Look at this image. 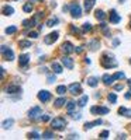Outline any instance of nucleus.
Listing matches in <instances>:
<instances>
[{
    "instance_id": "nucleus-1",
    "label": "nucleus",
    "mask_w": 131,
    "mask_h": 140,
    "mask_svg": "<svg viewBox=\"0 0 131 140\" xmlns=\"http://www.w3.org/2000/svg\"><path fill=\"white\" fill-rule=\"evenodd\" d=\"M51 128L54 130H64L66 128V119L62 118V116H57L51 121Z\"/></svg>"
},
{
    "instance_id": "nucleus-2",
    "label": "nucleus",
    "mask_w": 131,
    "mask_h": 140,
    "mask_svg": "<svg viewBox=\"0 0 131 140\" xmlns=\"http://www.w3.org/2000/svg\"><path fill=\"white\" fill-rule=\"evenodd\" d=\"M102 64H103V67H106V69H110V67H116L117 62L113 59V56H109V53H106V55L102 56Z\"/></svg>"
},
{
    "instance_id": "nucleus-3",
    "label": "nucleus",
    "mask_w": 131,
    "mask_h": 140,
    "mask_svg": "<svg viewBox=\"0 0 131 140\" xmlns=\"http://www.w3.org/2000/svg\"><path fill=\"white\" fill-rule=\"evenodd\" d=\"M69 11H71V16L73 17V18H79V17L82 16V9H80V6H79L78 3H72Z\"/></svg>"
},
{
    "instance_id": "nucleus-4",
    "label": "nucleus",
    "mask_w": 131,
    "mask_h": 140,
    "mask_svg": "<svg viewBox=\"0 0 131 140\" xmlns=\"http://www.w3.org/2000/svg\"><path fill=\"white\" fill-rule=\"evenodd\" d=\"M61 49H62V52H64L65 55H71V53H73V52H75V46L72 45L69 41H66V42L62 43Z\"/></svg>"
},
{
    "instance_id": "nucleus-5",
    "label": "nucleus",
    "mask_w": 131,
    "mask_h": 140,
    "mask_svg": "<svg viewBox=\"0 0 131 140\" xmlns=\"http://www.w3.org/2000/svg\"><path fill=\"white\" fill-rule=\"evenodd\" d=\"M58 35H59V34H58L57 31H54V32L48 34V35L45 36V38H44V42H45L47 45H51V43H54L55 41L58 39Z\"/></svg>"
},
{
    "instance_id": "nucleus-6",
    "label": "nucleus",
    "mask_w": 131,
    "mask_h": 140,
    "mask_svg": "<svg viewBox=\"0 0 131 140\" xmlns=\"http://www.w3.org/2000/svg\"><path fill=\"white\" fill-rule=\"evenodd\" d=\"M69 93L72 95H79L82 93V87H80V84L79 83H72L71 86H69Z\"/></svg>"
},
{
    "instance_id": "nucleus-7",
    "label": "nucleus",
    "mask_w": 131,
    "mask_h": 140,
    "mask_svg": "<svg viewBox=\"0 0 131 140\" xmlns=\"http://www.w3.org/2000/svg\"><path fill=\"white\" fill-rule=\"evenodd\" d=\"M41 114H42V111H41V107H34V108L30 109L28 116H30V119H35V118H38Z\"/></svg>"
},
{
    "instance_id": "nucleus-8",
    "label": "nucleus",
    "mask_w": 131,
    "mask_h": 140,
    "mask_svg": "<svg viewBox=\"0 0 131 140\" xmlns=\"http://www.w3.org/2000/svg\"><path fill=\"white\" fill-rule=\"evenodd\" d=\"M38 100L41 102H48L51 100V93H49V91H47V90L40 91V93H38Z\"/></svg>"
},
{
    "instance_id": "nucleus-9",
    "label": "nucleus",
    "mask_w": 131,
    "mask_h": 140,
    "mask_svg": "<svg viewBox=\"0 0 131 140\" xmlns=\"http://www.w3.org/2000/svg\"><path fill=\"white\" fill-rule=\"evenodd\" d=\"M90 112L92 114H97V115H106V114H109V108H106V107H93L90 109Z\"/></svg>"
},
{
    "instance_id": "nucleus-10",
    "label": "nucleus",
    "mask_w": 131,
    "mask_h": 140,
    "mask_svg": "<svg viewBox=\"0 0 131 140\" xmlns=\"http://www.w3.org/2000/svg\"><path fill=\"white\" fill-rule=\"evenodd\" d=\"M62 64H64L66 69L72 70V69H73V59L69 57V56H64V57H62Z\"/></svg>"
},
{
    "instance_id": "nucleus-11",
    "label": "nucleus",
    "mask_w": 131,
    "mask_h": 140,
    "mask_svg": "<svg viewBox=\"0 0 131 140\" xmlns=\"http://www.w3.org/2000/svg\"><path fill=\"white\" fill-rule=\"evenodd\" d=\"M109 20H110V23L117 24V23H120V21H121V17H120L118 14H117V11H116V10H111V11H110V16H109Z\"/></svg>"
},
{
    "instance_id": "nucleus-12",
    "label": "nucleus",
    "mask_w": 131,
    "mask_h": 140,
    "mask_svg": "<svg viewBox=\"0 0 131 140\" xmlns=\"http://www.w3.org/2000/svg\"><path fill=\"white\" fill-rule=\"evenodd\" d=\"M28 62H30V55H21V56H20V59H18V64L21 67H26L27 64H28Z\"/></svg>"
},
{
    "instance_id": "nucleus-13",
    "label": "nucleus",
    "mask_w": 131,
    "mask_h": 140,
    "mask_svg": "<svg viewBox=\"0 0 131 140\" xmlns=\"http://www.w3.org/2000/svg\"><path fill=\"white\" fill-rule=\"evenodd\" d=\"M102 123H103L102 119H96L95 122H86V123H85V129L88 130V129H92V128H95V126H97V125H102Z\"/></svg>"
},
{
    "instance_id": "nucleus-14",
    "label": "nucleus",
    "mask_w": 131,
    "mask_h": 140,
    "mask_svg": "<svg viewBox=\"0 0 131 140\" xmlns=\"http://www.w3.org/2000/svg\"><path fill=\"white\" fill-rule=\"evenodd\" d=\"M3 57H4V60H13L14 59V52L11 49H6L3 52Z\"/></svg>"
},
{
    "instance_id": "nucleus-15",
    "label": "nucleus",
    "mask_w": 131,
    "mask_h": 140,
    "mask_svg": "<svg viewBox=\"0 0 131 140\" xmlns=\"http://www.w3.org/2000/svg\"><path fill=\"white\" fill-rule=\"evenodd\" d=\"M102 80H103V83L106 84V86H111L113 83H114V78H113V76H109V74H104V76L102 77Z\"/></svg>"
},
{
    "instance_id": "nucleus-16",
    "label": "nucleus",
    "mask_w": 131,
    "mask_h": 140,
    "mask_svg": "<svg viewBox=\"0 0 131 140\" xmlns=\"http://www.w3.org/2000/svg\"><path fill=\"white\" fill-rule=\"evenodd\" d=\"M6 91H7L9 94H17V93H21V88L18 86H9L6 88Z\"/></svg>"
},
{
    "instance_id": "nucleus-17",
    "label": "nucleus",
    "mask_w": 131,
    "mask_h": 140,
    "mask_svg": "<svg viewBox=\"0 0 131 140\" xmlns=\"http://www.w3.org/2000/svg\"><path fill=\"white\" fill-rule=\"evenodd\" d=\"M118 114L124 115L126 118H131V109H127L126 107H121V108H118Z\"/></svg>"
},
{
    "instance_id": "nucleus-18",
    "label": "nucleus",
    "mask_w": 131,
    "mask_h": 140,
    "mask_svg": "<svg viewBox=\"0 0 131 140\" xmlns=\"http://www.w3.org/2000/svg\"><path fill=\"white\" fill-rule=\"evenodd\" d=\"M99 45H100V43H99L97 39H93V41H90V42L88 43V46H89V49H90V50H96L99 48Z\"/></svg>"
},
{
    "instance_id": "nucleus-19",
    "label": "nucleus",
    "mask_w": 131,
    "mask_h": 140,
    "mask_svg": "<svg viewBox=\"0 0 131 140\" xmlns=\"http://www.w3.org/2000/svg\"><path fill=\"white\" fill-rule=\"evenodd\" d=\"M86 83H88L90 87H96V86L99 84V78H97V77H89Z\"/></svg>"
},
{
    "instance_id": "nucleus-20",
    "label": "nucleus",
    "mask_w": 131,
    "mask_h": 140,
    "mask_svg": "<svg viewBox=\"0 0 131 140\" xmlns=\"http://www.w3.org/2000/svg\"><path fill=\"white\" fill-rule=\"evenodd\" d=\"M52 70H54L55 74H61V73H62V66H61L59 63L54 62V63H52Z\"/></svg>"
},
{
    "instance_id": "nucleus-21",
    "label": "nucleus",
    "mask_w": 131,
    "mask_h": 140,
    "mask_svg": "<svg viewBox=\"0 0 131 140\" xmlns=\"http://www.w3.org/2000/svg\"><path fill=\"white\" fill-rule=\"evenodd\" d=\"M31 41H26V39H23V41H20L18 42V46L20 48H23V49H27V48H31Z\"/></svg>"
},
{
    "instance_id": "nucleus-22",
    "label": "nucleus",
    "mask_w": 131,
    "mask_h": 140,
    "mask_svg": "<svg viewBox=\"0 0 131 140\" xmlns=\"http://www.w3.org/2000/svg\"><path fill=\"white\" fill-rule=\"evenodd\" d=\"M76 108V102H73V101H69L68 102V105H66V111H68V114H73V109Z\"/></svg>"
},
{
    "instance_id": "nucleus-23",
    "label": "nucleus",
    "mask_w": 131,
    "mask_h": 140,
    "mask_svg": "<svg viewBox=\"0 0 131 140\" xmlns=\"http://www.w3.org/2000/svg\"><path fill=\"white\" fill-rule=\"evenodd\" d=\"M13 13H14V9H13L11 6H4V7H3V14L4 16H11Z\"/></svg>"
},
{
    "instance_id": "nucleus-24",
    "label": "nucleus",
    "mask_w": 131,
    "mask_h": 140,
    "mask_svg": "<svg viewBox=\"0 0 131 140\" xmlns=\"http://www.w3.org/2000/svg\"><path fill=\"white\" fill-rule=\"evenodd\" d=\"M95 2L96 0H85V10L86 11H90L93 4H95Z\"/></svg>"
},
{
    "instance_id": "nucleus-25",
    "label": "nucleus",
    "mask_w": 131,
    "mask_h": 140,
    "mask_svg": "<svg viewBox=\"0 0 131 140\" xmlns=\"http://www.w3.org/2000/svg\"><path fill=\"white\" fill-rule=\"evenodd\" d=\"M34 24H35V20H24L23 21V25L26 27V28H33L34 27Z\"/></svg>"
},
{
    "instance_id": "nucleus-26",
    "label": "nucleus",
    "mask_w": 131,
    "mask_h": 140,
    "mask_svg": "<svg viewBox=\"0 0 131 140\" xmlns=\"http://www.w3.org/2000/svg\"><path fill=\"white\" fill-rule=\"evenodd\" d=\"M96 18L97 20H100V21H103V20L106 18V14H104V11H103V10H96Z\"/></svg>"
},
{
    "instance_id": "nucleus-27",
    "label": "nucleus",
    "mask_w": 131,
    "mask_h": 140,
    "mask_svg": "<svg viewBox=\"0 0 131 140\" xmlns=\"http://www.w3.org/2000/svg\"><path fill=\"white\" fill-rule=\"evenodd\" d=\"M55 24H58V17H51V18L47 21L45 25H47V27H54Z\"/></svg>"
},
{
    "instance_id": "nucleus-28",
    "label": "nucleus",
    "mask_w": 131,
    "mask_h": 140,
    "mask_svg": "<svg viewBox=\"0 0 131 140\" xmlns=\"http://www.w3.org/2000/svg\"><path fill=\"white\" fill-rule=\"evenodd\" d=\"M16 32H17L16 25H11V27H7V28H6V34H7V35H13V34H16Z\"/></svg>"
},
{
    "instance_id": "nucleus-29",
    "label": "nucleus",
    "mask_w": 131,
    "mask_h": 140,
    "mask_svg": "<svg viewBox=\"0 0 131 140\" xmlns=\"http://www.w3.org/2000/svg\"><path fill=\"white\" fill-rule=\"evenodd\" d=\"M68 90H69V88H66L65 86H58V87H57V94H59V95H64V94L68 91Z\"/></svg>"
},
{
    "instance_id": "nucleus-30",
    "label": "nucleus",
    "mask_w": 131,
    "mask_h": 140,
    "mask_svg": "<svg viewBox=\"0 0 131 140\" xmlns=\"http://www.w3.org/2000/svg\"><path fill=\"white\" fill-rule=\"evenodd\" d=\"M65 102H66V100H65V98L62 97V98H58V100L55 101L54 104H55V107H57V108H61L62 105H65Z\"/></svg>"
},
{
    "instance_id": "nucleus-31",
    "label": "nucleus",
    "mask_w": 131,
    "mask_h": 140,
    "mask_svg": "<svg viewBox=\"0 0 131 140\" xmlns=\"http://www.w3.org/2000/svg\"><path fill=\"white\" fill-rule=\"evenodd\" d=\"M13 123H14V121H13V119H7V121H4V122H3V129H9V128H11Z\"/></svg>"
},
{
    "instance_id": "nucleus-32",
    "label": "nucleus",
    "mask_w": 131,
    "mask_h": 140,
    "mask_svg": "<svg viewBox=\"0 0 131 140\" xmlns=\"http://www.w3.org/2000/svg\"><path fill=\"white\" fill-rule=\"evenodd\" d=\"M88 100H89V97H88V95H83V97H82L80 100L78 101V105H79V107H85V105H86V102H88Z\"/></svg>"
},
{
    "instance_id": "nucleus-33",
    "label": "nucleus",
    "mask_w": 131,
    "mask_h": 140,
    "mask_svg": "<svg viewBox=\"0 0 131 140\" xmlns=\"http://www.w3.org/2000/svg\"><path fill=\"white\" fill-rule=\"evenodd\" d=\"M82 30H83V32H90L92 31V24L85 23L83 25H82Z\"/></svg>"
},
{
    "instance_id": "nucleus-34",
    "label": "nucleus",
    "mask_w": 131,
    "mask_h": 140,
    "mask_svg": "<svg viewBox=\"0 0 131 140\" xmlns=\"http://www.w3.org/2000/svg\"><path fill=\"white\" fill-rule=\"evenodd\" d=\"M23 10L26 13H31L33 11V4H31V3H26V4L23 6Z\"/></svg>"
},
{
    "instance_id": "nucleus-35",
    "label": "nucleus",
    "mask_w": 131,
    "mask_h": 140,
    "mask_svg": "<svg viewBox=\"0 0 131 140\" xmlns=\"http://www.w3.org/2000/svg\"><path fill=\"white\" fill-rule=\"evenodd\" d=\"M126 77V74L123 73V71H117L116 74H113V78H114V80H120V78H124Z\"/></svg>"
},
{
    "instance_id": "nucleus-36",
    "label": "nucleus",
    "mask_w": 131,
    "mask_h": 140,
    "mask_svg": "<svg viewBox=\"0 0 131 140\" xmlns=\"http://www.w3.org/2000/svg\"><path fill=\"white\" fill-rule=\"evenodd\" d=\"M54 133L52 132H44L42 133V139H54Z\"/></svg>"
},
{
    "instance_id": "nucleus-37",
    "label": "nucleus",
    "mask_w": 131,
    "mask_h": 140,
    "mask_svg": "<svg viewBox=\"0 0 131 140\" xmlns=\"http://www.w3.org/2000/svg\"><path fill=\"white\" fill-rule=\"evenodd\" d=\"M107 98H109V101L111 102V104H116V101H117V95H116V94H113V93L109 94Z\"/></svg>"
},
{
    "instance_id": "nucleus-38",
    "label": "nucleus",
    "mask_w": 131,
    "mask_h": 140,
    "mask_svg": "<svg viewBox=\"0 0 131 140\" xmlns=\"http://www.w3.org/2000/svg\"><path fill=\"white\" fill-rule=\"evenodd\" d=\"M28 137H30V139H41L42 136H40L37 132H31L30 135H28Z\"/></svg>"
},
{
    "instance_id": "nucleus-39",
    "label": "nucleus",
    "mask_w": 131,
    "mask_h": 140,
    "mask_svg": "<svg viewBox=\"0 0 131 140\" xmlns=\"http://www.w3.org/2000/svg\"><path fill=\"white\" fill-rule=\"evenodd\" d=\"M55 81V74H48V77H47V83H54Z\"/></svg>"
},
{
    "instance_id": "nucleus-40",
    "label": "nucleus",
    "mask_w": 131,
    "mask_h": 140,
    "mask_svg": "<svg viewBox=\"0 0 131 140\" xmlns=\"http://www.w3.org/2000/svg\"><path fill=\"white\" fill-rule=\"evenodd\" d=\"M40 121L48 122V121H49V115H41V116H40Z\"/></svg>"
},
{
    "instance_id": "nucleus-41",
    "label": "nucleus",
    "mask_w": 131,
    "mask_h": 140,
    "mask_svg": "<svg viewBox=\"0 0 131 140\" xmlns=\"http://www.w3.org/2000/svg\"><path fill=\"white\" fill-rule=\"evenodd\" d=\"M107 136H109V132L104 130V132L100 133V136H99V137H100V139H107Z\"/></svg>"
},
{
    "instance_id": "nucleus-42",
    "label": "nucleus",
    "mask_w": 131,
    "mask_h": 140,
    "mask_svg": "<svg viewBox=\"0 0 131 140\" xmlns=\"http://www.w3.org/2000/svg\"><path fill=\"white\" fill-rule=\"evenodd\" d=\"M71 31L73 32V34H80V31H79L76 27H73V25H71Z\"/></svg>"
},
{
    "instance_id": "nucleus-43",
    "label": "nucleus",
    "mask_w": 131,
    "mask_h": 140,
    "mask_svg": "<svg viewBox=\"0 0 131 140\" xmlns=\"http://www.w3.org/2000/svg\"><path fill=\"white\" fill-rule=\"evenodd\" d=\"M28 36H31V38H38V32L33 31V32H30V34H28Z\"/></svg>"
},
{
    "instance_id": "nucleus-44",
    "label": "nucleus",
    "mask_w": 131,
    "mask_h": 140,
    "mask_svg": "<svg viewBox=\"0 0 131 140\" xmlns=\"http://www.w3.org/2000/svg\"><path fill=\"white\" fill-rule=\"evenodd\" d=\"M71 115H72V118L76 119V121H79V119L82 118V115H80V114H71Z\"/></svg>"
},
{
    "instance_id": "nucleus-45",
    "label": "nucleus",
    "mask_w": 131,
    "mask_h": 140,
    "mask_svg": "<svg viewBox=\"0 0 131 140\" xmlns=\"http://www.w3.org/2000/svg\"><path fill=\"white\" fill-rule=\"evenodd\" d=\"M123 87H124L123 84H117V86H114V90H116V91H121Z\"/></svg>"
},
{
    "instance_id": "nucleus-46",
    "label": "nucleus",
    "mask_w": 131,
    "mask_h": 140,
    "mask_svg": "<svg viewBox=\"0 0 131 140\" xmlns=\"http://www.w3.org/2000/svg\"><path fill=\"white\" fill-rule=\"evenodd\" d=\"M75 52H76V53H82V52H83V48H82V46L75 48Z\"/></svg>"
},
{
    "instance_id": "nucleus-47",
    "label": "nucleus",
    "mask_w": 131,
    "mask_h": 140,
    "mask_svg": "<svg viewBox=\"0 0 131 140\" xmlns=\"http://www.w3.org/2000/svg\"><path fill=\"white\" fill-rule=\"evenodd\" d=\"M118 43H120V39H114V41H113V45H114V46H117Z\"/></svg>"
},
{
    "instance_id": "nucleus-48",
    "label": "nucleus",
    "mask_w": 131,
    "mask_h": 140,
    "mask_svg": "<svg viewBox=\"0 0 131 140\" xmlns=\"http://www.w3.org/2000/svg\"><path fill=\"white\" fill-rule=\"evenodd\" d=\"M68 139H78V135H71L68 136Z\"/></svg>"
},
{
    "instance_id": "nucleus-49",
    "label": "nucleus",
    "mask_w": 131,
    "mask_h": 140,
    "mask_svg": "<svg viewBox=\"0 0 131 140\" xmlns=\"http://www.w3.org/2000/svg\"><path fill=\"white\" fill-rule=\"evenodd\" d=\"M62 10H64V11H68V10H71V7H68V6H66V4H65V6H64V7H62Z\"/></svg>"
},
{
    "instance_id": "nucleus-50",
    "label": "nucleus",
    "mask_w": 131,
    "mask_h": 140,
    "mask_svg": "<svg viewBox=\"0 0 131 140\" xmlns=\"http://www.w3.org/2000/svg\"><path fill=\"white\" fill-rule=\"evenodd\" d=\"M126 98H127V100H130V98H131V91H130V93H127V94H126Z\"/></svg>"
},
{
    "instance_id": "nucleus-51",
    "label": "nucleus",
    "mask_w": 131,
    "mask_h": 140,
    "mask_svg": "<svg viewBox=\"0 0 131 140\" xmlns=\"http://www.w3.org/2000/svg\"><path fill=\"white\" fill-rule=\"evenodd\" d=\"M85 63H88V64H90V59H89V57H86V59H85Z\"/></svg>"
},
{
    "instance_id": "nucleus-52",
    "label": "nucleus",
    "mask_w": 131,
    "mask_h": 140,
    "mask_svg": "<svg viewBox=\"0 0 131 140\" xmlns=\"http://www.w3.org/2000/svg\"><path fill=\"white\" fill-rule=\"evenodd\" d=\"M128 86L131 87V80H128Z\"/></svg>"
},
{
    "instance_id": "nucleus-53",
    "label": "nucleus",
    "mask_w": 131,
    "mask_h": 140,
    "mask_svg": "<svg viewBox=\"0 0 131 140\" xmlns=\"http://www.w3.org/2000/svg\"><path fill=\"white\" fill-rule=\"evenodd\" d=\"M124 2H126V0H120V3H124Z\"/></svg>"
},
{
    "instance_id": "nucleus-54",
    "label": "nucleus",
    "mask_w": 131,
    "mask_h": 140,
    "mask_svg": "<svg viewBox=\"0 0 131 140\" xmlns=\"http://www.w3.org/2000/svg\"><path fill=\"white\" fill-rule=\"evenodd\" d=\"M40 2H42V0H40Z\"/></svg>"
},
{
    "instance_id": "nucleus-55",
    "label": "nucleus",
    "mask_w": 131,
    "mask_h": 140,
    "mask_svg": "<svg viewBox=\"0 0 131 140\" xmlns=\"http://www.w3.org/2000/svg\"><path fill=\"white\" fill-rule=\"evenodd\" d=\"M130 63H131V60H130Z\"/></svg>"
}]
</instances>
